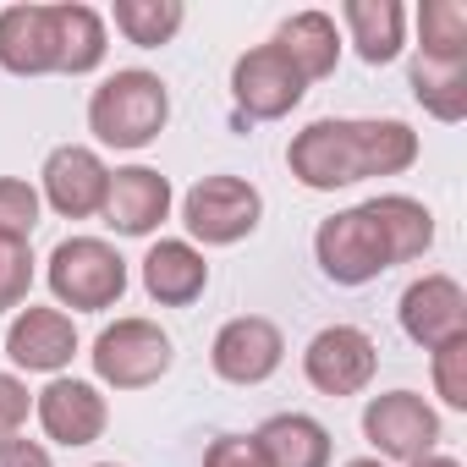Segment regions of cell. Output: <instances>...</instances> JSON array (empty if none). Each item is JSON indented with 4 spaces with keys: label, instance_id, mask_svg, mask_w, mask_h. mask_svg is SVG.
<instances>
[{
    "label": "cell",
    "instance_id": "6da1fadb",
    "mask_svg": "<svg viewBox=\"0 0 467 467\" xmlns=\"http://www.w3.org/2000/svg\"><path fill=\"white\" fill-rule=\"evenodd\" d=\"M171 121V88L160 72H143V67H121L110 72L94 94H88V132L105 143V149H149Z\"/></svg>",
    "mask_w": 467,
    "mask_h": 467
},
{
    "label": "cell",
    "instance_id": "7a4b0ae2",
    "mask_svg": "<svg viewBox=\"0 0 467 467\" xmlns=\"http://www.w3.org/2000/svg\"><path fill=\"white\" fill-rule=\"evenodd\" d=\"M45 281L56 292V308L72 314H105L127 297V259L105 237H61L45 259Z\"/></svg>",
    "mask_w": 467,
    "mask_h": 467
},
{
    "label": "cell",
    "instance_id": "3957f363",
    "mask_svg": "<svg viewBox=\"0 0 467 467\" xmlns=\"http://www.w3.org/2000/svg\"><path fill=\"white\" fill-rule=\"evenodd\" d=\"M265 220V192L248 182V176H231V171H214V176H198L187 192H182V225H187V243L198 248H237L243 237H254Z\"/></svg>",
    "mask_w": 467,
    "mask_h": 467
},
{
    "label": "cell",
    "instance_id": "277c9868",
    "mask_svg": "<svg viewBox=\"0 0 467 467\" xmlns=\"http://www.w3.org/2000/svg\"><path fill=\"white\" fill-rule=\"evenodd\" d=\"M88 363H94V379L110 385V390H149V385H160L171 374L176 347L154 319L127 314V319H116V325H105L94 336Z\"/></svg>",
    "mask_w": 467,
    "mask_h": 467
},
{
    "label": "cell",
    "instance_id": "5b68a950",
    "mask_svg": "<svg viewBox=\"0 0 467 467\" xmlns=\"http://www.w3.org/2000/svg\"><path fill=\"white\" fill-rule=\"evenodd\" d=\"M286 171L308 187V192H341L368 182L363 176V149H358V121L347 116H319L303 132H292L286 143Z\"/></svg>",
    "mask_w": 467,
    "mask_h": 467
},
{
    "label": "cell",
    "instance_id": "8992f818",
    "mask_svg": "<svg viewBox=\"0 0 467 467\" xmlns=\"http://www.w3.org/2000/svg\"><path fill=\"white\" fill-rule=\"evenodd\" d=\"M363 440L374 445V456L390 462H423L440 445V412L418 396V390H379L363 407Z\"/></svg>",
    "mask_w": 467,
    "mask_h": 467
},
{
    "label": "cell",
    "instance_id": "52a82bcc",
    "mask_svg": "<svg viewBox=\"0 0 467 467\" xmlns=\"http://www.w3.org/2000/svg\"><path fill=\"white\" fill-rule=\"evenodd\" d=\"M314 259L336 286H368L390 270V248L379 237V225L368 220V209H336L330 220H319L314 231Z\"/></svg>",
    "mask_w": 467,
    "mask_h": 467
},
{
    "label": "cell",
    "instance_id": "ba28073f",
    "mask_svg": "<svg viewBox=\"0 0 467 467\" xmlns=\"http://www.w3.org/2000/svg\"><path fill=\"white\" fill-rule=\"evenodd\" d=\"M379 374V347L363 325H325L303 347V379L319 396H363Z\"/></svg>",
    "mask_w": 467,
    "mask_h": 467
},
{
    "label": "cell",
    "instance_id": "9c48e42d",
    "mask_svg": "<svg viewBox=\"0 0 467 467\" xmlns=\"http://www.w3.org/2000/svg\"><path fill=\"white\" fill-rule=\"evenodd\" d=\"M303 94H308L303 72L275 45H254L231 61V99L248 121H281L303 105Z\"/></svg>",
    "mask_w": 467,
    "mask_h": 467
},
{
    "label": "cell",
    "instance_id": "30bf717a",
    "mask_svg": "<svg viewBox=\"0 0 467 467\" xmlns=\"http://www.w3.org/2000/svg\"><path fill=\"white\" fill-rule=\"evenodd\" d=\"M286 363V336L275 319L265 314H237V319H225L209 341V368L225 379V385H265L275 368Z\"/></svg>",
    "mask_w": 467,
    "mask_h": 467
},
{
    "label": "cell",
    "instance_id": "8fae6325",
    "mask_svg": "<svg viewBox=\"0 0 467 467\" xmlns=\"http://www.w3.org/2000/svg\"><path fill=\"white\" fill-rule=\"evenodd\" d=\"M105 187H110V165L99 160V149L88 143H61L45 154L39 171V198L61 214V220H94L105 209Z\"/></svg>",
    "mask_w": 467,
    "mask_h": 467
},
{
    "label": "cell",
    "instance_id": "7c38bea8",
    "mask_svg": "<svg viewBox=\"0 0 467 467\" xmlns=\"http://www.w3.org/2000/svg\"><path fill=\"white\" fill-rule=\"evenodd\" d=\"M396 319H401V336L423 352L445 347V341H462L467 336V292L456 275H418L401 303H396Z\"/></svg>",
    "mask_w": 467,
    "mask_h": 467
},
{
    "label": "cell",
    "instance_id": "4fadbf2b",
    "mask_svg": "<svg viewBox=\"0 0 467 467\" xmlns=\"http://www.w3.org/2000/svg\"><path fill=\"white\" fill-rule=\"evenodd\" d=\"M34 418L45 429V440L78 451V445H94L105 429H110V401L94 379H72V374H56L39 396H34Z\"/></svg>",
    "mask_w": 467,
    "mask_h": 467
},
{
    "label": "cell",
    "instance_id": "5bb4252c",
    "mask_svg": "<svg viewBox=\"0 0 467 467\" xmlns=\"http://www.w3.org/2000/svg\"><path fill=\"white\" fill-rule=\"evenodd\" d=\"M6 358L28 374H67L72 358H78V325L67 308H39V303H23L6 325Z\"/></svg>",
    "mask_w": 467,
    "mask_h": 467
},
{
    "label": "cell",
    "instance_id": "9a60e30c",
    "mask_svg": "<svg viewBox=\"0 0 467 467\" xmlns=\"http://www.w3.org/2000/svg\"><path fill=\"white\" fill-rule=\"evenodd\" d=\"M171 176H160L154 165H121L110 171V187H105V225L116 237H154V231L171 220Z\"/></svg>",
    "mask_w": 467,
    "mask_h": 467
},
{
    "label": "cell",
    "instance_id": "2e32d148",
    "mask_svg": "<svg viewBox=\"0 0 467 467\" xmlns=\"http://www.w3.org/2000/svg\"><path fill=\"white\" fill-rule=\"evenodd\" d=\"M138 275H143V292H149L160 308H192V303L209 292V259H203L187 237H160V243H149Z\"/></svg>",
    "mask_w": 467,
    "mask_h": 467
},
{
    "label": "cell",
    "instance_id": "e0dca14e",
    "mask_svg": "<svg viewBox=\"0 0 467 467\" xmlns=\"http://www.w3.org/2000/svg\"><path fill=\"white\" fill-rule=\"evenodd\" d=\"M0 67H6L12 78H50V72H61L56 12L50 6H6L0 12Z\"/></svg>",
    "mask_w": 467,
    "mask_h": 467
},
{
    "label": "cell",
    "instance_id": "ac0fdd59",
    "mask_svg": "<svg viewBox=\"0 0 467 467\" xmlns=\"http://www.w3.org/2000/svg\"><path fill=\"white\" fill-rule=\"evenodd\" d=\"M347 45L363 67H390L407 50V6L401 0H341Z\"/></svg>",
    "mask_w": 467,
    "mask_h": 467
},
{
    "label": "cell",
    "instance_id": "d6986e66",
    "mask_svg": "<svg viewBox=\"0 0 467 467\" xmlns=\"http://www.w3.org/2000/svg\"><path fill=\"white\" fill-rule=\"evenodd\" d=\"M254 440H259L265 467H330L336 456L330 429L308 412H275L254 429Z\"/></svg>",
    "mask_w": 467,
    "mask_h": 467
},
{
    "label": "cell",
    "instance_id": "ffe728a7",
    "mask_svg": "<svg viewBox=\"0 0 467 467\" xmlns=\"http://www.w3.org/2000/svg\"><path fill=\"white\" fill-rule=\"evenodd\" d=\"M270 45L303 72V83H319V78H330V72L341 67V28H336L330 12H292V17L275 28Z\"/></svg>",
    "mask_w": 467,
    "mask_h": 467
},
{
    "label": "cell",
    "instance_id": "44dd1931",
    "mask_svg": "<svg viewBox=\"0 0 467 467\" xmlns=\"http://www.w3.org/2000/svg\"><path fill=\"white\" fill-rule=\"evenodd\" d=\"M363 209L379 225V237L390 248V265H412V259H423L434 248V214H429L423 198H412V192H374Z\"/></svg>",
    "mask_w": 467,
    "mask_h": 467
},
{
    "label": "cell",
    "instance_id": "7402d4cb",
    "mask_svg": "<svg viewBox=\"0 0 467 467\" xmlns=\"http://www.w3.org/2000/svg\"><path fill=\"white\" fill-rule=\"evenodd\" d=\"M56 56H61V72L67 78H88L105 67L110 56V28L94 6H83V0H56Z\"/></svg>",
    "mask_w": 467,
    "mask_h": 467
},
{
    "label": "cell",
    "instance_id": "603a6c76",
    "mask_svg": "<svg viewBox=\"0 0 467 467\" xmlns=\"http://www.w3.org/2000/svg\"><path fill=\"white\" fill-rule=\"evenodd\" d=\"M412 99H418L434 121L456 127V121L467 116V61L412 56Z\"/></svg>",
    "mask_w": 467,
    "mask_h": 467
},
{
    "label": "cell",
    "instance_id": "cb8c5ba5",
    "mask_svg": "<svg viewBox=\"0 0 467 467\" xmlns=\"http://www.w3.org/2000/svg\"><path fill=\"white\" fill-rule=\"evenodd\" d=\"M358 149H363V176H401L418 165V132L396 116H374L358 121Z\"/></svg>",
    "mask_w": 467,
    "mask_h": 467
},
{
    "label": "cell",
    "instance_id": "d4e9b609",
    "mask_svg": "<svg viewBox=\"0 0 467 467\" xmlns=\"http://www.w3.org/2000/svg\"><path fill=\"white\" fill-rule=\"evenodd\" d=\"M110 23H116V34H121L127 45L160 50V45H171V39L182 34L187 6H182V0H116V6H110Z\"/></svg>",
    "mask_w": 467,
    "mask_h": 467
},
{
    "label": "cell",
    "instance_id": "484cf974",
    "mask_svg": "<svg viewBox=\"0 0 467 467\" xmlns=\"http://www.w3.org/2000/svg\"><path fill=\"white\" fill-rule=\"evenodd\" d=\"M418 56L467 61V6L462 0H423L418 6Z\"/></svg>",
    "mask_w": 467,
    "mask_h": 467
},
{
    "label": "cell",
    "instance_id": "4316f807",
    "mask_svg": "<svg viewBox=\"0 0 467 467\" xmlns=\"http://www.w3.org/2000/svg\"><path fill=\"white\" fill-rule=\"evenodd\" d=\"M34 248L23 237H0V314H17L34 292Z\"/></svg>",
    "mask_w": 467,
    "mask_h": 467
},
{
    "label": "cell",
    "instance_id": "83f0119b",
    "mask_svg": "<svg viewBox=\"0 0 467 467\" xmlns=\"http://www.w3.org/2000/svg\"><path fill=\"white\" fill-rule=\"evenodd\" d=\"M39 209H45V198H39V187L34 182H23V176H0V237H34V225H39Z\"/></svg>",
    "mask_w": 467,
    "mask_h": 467
},
{
    "label": "cell",
    "instance_id": "f1b7e54d",
    "mask_svg": "<svg viewBox=\"0 0 467 467\" xmlns=\"http://www.w3.org/2000/svg\"><path fill=\"white\" fill-rule=\"evenodd\" d=\"M429 374H434V396H440L451 412H467V336L434 347V352H429Z\"/></svg>",
    "mask_w": 467,
    "mask_h": 467
},
{
    "label": "cell",
    "instance_id": "f546056e",
    "mask_svg": "<svg viewBox=\"0 0 467 467\" xmlns=\"http://www.w3.org/2000/svg\"><path fill=\"white\" fill-rule=\"evenodd\" d=\"M28 412H34V390H28V379H23V374H6V368H0V440L23 434Z\"/></svg>",
    "mask_w": 467,
    "mask_h": 467
},
{
    "label": "cell",
    "instance_id": "4dcf8cb0",
    "mask_svg": "<svg viewBox=\"0 0 467 467\" xmlns=\"http://www.w3.org/2000/svg\"><path fill=\"white\" fill-rule=\"evenodd\" d=\"M203 467H265L254 434H214L203 445Z\"/></svg>",
    "mask_w": 467,
    "mask_h": 467
},
{
    "label": "cell",
    "instance_id": "1f68e13d",
    "mask_svg": "<svg viewBox=\"0 0 467 467\" xmlns=\"http://www.w3.org/2000/svg\"><path fill=\"white\" fill-rule=\"evenodd\" d=\"M0 467H56V456H50V445L12 434V440H0Z\"/></svg>",
    "mask_w": 467,
    "mask_h": 467
},
{
    "label": "cell",
    "instance_id": "d6a6232c",
    "mask_svg": "<svg viewBox=\"0 0 467 467\" xmlns=\"http://www.w3.org/2000/svg\"><path fill=\"white\" fill-rule=\"evenodd\" d=\"M407 467H462V462H456V456H440V451H434V456H423V462H407Z\"/></svg>",
    "mask_w": 467,
    "mask_h": 467
},
{
    "label": "cell",
    "instance_id": "836d02e7",
    "mask_svg": "<svg viewBox=\"0 0 467 467\" xmlns=\"http://www.w3.org/2000/svg\"><path fill=\"white\" fill-rule=\"evenodd\" d=\"M341 467H385L379 456H352V462H341Z\"/></svg>",
    "mask_w": 467,
    "mask_h": 467
},
{
    "label": "cell",
    "instance_id": "e575fe53",
    "mask_svg": "<svg viewBox=\"0 0 467 467\" xmlns=\"http://www.w3.org/2000/svg\"><path fill=\"white\" fill-rule=\"evenodd\" d=\"M94 467H121V462H94Z\"/></svg>",
    "mask_w": 467,
    "mask_h": 467
}]
</instances>
